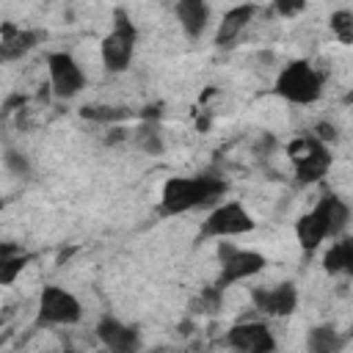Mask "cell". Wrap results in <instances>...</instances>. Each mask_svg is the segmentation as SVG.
I'll return each mask as SVG.
<instances>
[{
  "label": "cell",
  "mask_w": 353,
  "mask_h": 353,
  "mask_svg": "<svg viewBox=\"0 0 353 353\" xmlns=\"http://www.w3.org/2000/svg\"><path fill=\"white\" fill-rule=\"evenodd\" d=\"M350 221V210L339 196L325 193L306 215L298 218L295 223V237L301 248L314 251L325 237H339Z\"/></svg>",
  "instance_id": "1"
},
{
  "label": "cell",
  "mask_w": 353,
  "mask_h": 353,
  "mask_svg": "<svg viewBox=\"0 0 353 353\" xmlns=\"http://www.w3.org/2000/svg\"><path fill=\"white\" fill-rule=\"evenodd\" d=\"M226 185L218 176H171L163 185V196H160V210L165 215H182L199 207H207L212 201H218L223 196Z\"/></svg>",
  "instance_id": "2"
},
{
  "label": "cell",
  "mask_w": 353,
  "mask_h": 353,
  "mask_svg": "<svg viewBox=\"0 0 353 353\" xmlns=\"http://www.w3.org/2000/svg\"><path fill=\"white\" fill-rule=\"evenodd\" d=\"M320 91H323V77L306 61H292L276 77V94L292 105H309L320 97Z\"/></svg>",
  "instance_id": "3"
},
{
  "label": "cell",
  "mask_w": 353,
  "mask_h": 353,
  "mask_svg": "<svg viewBox=\"0 0 353 353\" xmlns=\"http://www.w3.org/2000/svg\"><path fill=\"white\" fill-rule=\"evenodd\" d=\"M287 152H290L295 176H298L301 182H317V179H323L325 171H328V165H331L328 146H325L323 141H317L314 135L295 138Z\"/></svg>",
  "instance_id": "4"
},
{
  "label": "cell",
  "mask_w": 353,
  "mask_h": 353,
  "mask_svg": "<svg viewBox=\"0 0 353 353\" xmlns=\"http://www.w3.org/2000/svg\"><path fill=\"white\" fill-rule=\"evenodd\" d=\"M218 262H221V276H218V290H226L229 284H237L243 279L256 276L268 262L259 251L251 248H237L232 243H221L218 245Z\"/></svg>",
  "instance_id": "5"
},
{
  "label": "cell",
  "mask_w": 353,
  "mask_h": 353,
  "mask_svg": "<svg viewBox=\"0 0 353 353\" xmlns=\"http://www.w3.org/2000/svg\"><path fill=\"white\" fill-rule=\"evenodd\" d=\"M135 39H138L135 25L119 11L113 30H110V33L102 39V44H99L102 63H105L108 72H124V69L130 66L132 52H135Z\"/></svg>",
  "instance_id": "6"
},
{
  "label": "cell",
  "mask_w": 353,
  "mask_h": 353,
  "mask_svg": "<svg viewBox=\"0 0 353 353\" xmlns=\"http://www.w3.org/2000/svg\"><path fill=\"white\" fill-rule=\"evenodd\" d=\"M83 317L80 301L63 287H44L39 295V325H74Z\"/></svg>",
  "instance_id": "7"
},
{
  "label": "cell",
  "mask_w": 353,
  "mask_h": 353,
  "mask_svg": "<svg viewBox=\"0 0 353 353\" xmlns=\"http://www.w3.org/2000/svg\"><path fill=\"white\" fill-rule=\"evenodd\" d=\"M254 229V218L248 215V210L240 201H223L218 204L204 226H201V237H234V234H245Z\"/></svg>",
  "instance_id": "8"
},
{
  "label": "cell",
  "mask_w": 353,
  "mask_h": 353,
  "mask_svg": "<svg viewBox=\"0 0 353 353\" xmlns=\"http://www.w3.org/2000/svg\"><path fill=\"white\" fill-rule=\"evenodd\" d=\"M47 72H50V85H52L55 97L69 99V97L80 94L85 85V74L69 52H52L47 58Z\"/></svg>",
  "instance_id": "9"
},
{
  "label": "cell",
  "mask_w": 353,
  "mask_h": 353,
  "mask_svg": "<svg viewBox=\"0 0 353 353\" xmlns=\"http://www.w3.org/2000/svg\"><path fill=\"white\" fill-rule=\"evenodd\" d=\"M229 347L237 353H273L276 339L265 323H237L226 334Z\"/></svg>",
  "instance_id": "10"
},
{
  "label": "cell",
  "mask_w": 353,
  "mask_h": 353,
  "mask_svg": "<svg viewBox=\"0 0 353 353\" xmlns=\"http://www.w3.org/2000/svg\"><path fill=\"white\" fill-rule=\"evenodd\" d=\"M251 301L254 306L268 314V317H284L290 312H295L298 306V290L295 284H276V287H256L251 292Z\"/></svg>",
  "instance_id": "11"
},
{
  "label": "cell",
  "mask_w": 353,
  "mask_h": 353,
  "mask_svg": "<svg viewBox=\"0 0 353 353\" xmlns=\"http://www.w3.org/2000/svg\"><path fill=\"white\" fill-rule=\"evenodd\" d=\"M97 334L102 339V345L110 350V353H138L141 347V336L132 325H124L119 323L116 317H105L99 325H97Z\"/></svg>",
  "instance_id": "12"
},
{
  "label": "cell",
  "mask_w": 353,
  "mask_h": 353,
  "mask_svg": "<svg viewBox=\"0 0 353 353\" xmlns=\"http://www.w3.org/2000/svg\"><path fill=\"white\" fill-rule=\"evenodd\" d=\"M41 33L39 30H25L17 25H3L0 33V61H17L25 52H30L39 44Z\"/></svg>",
  "instance_id": "13"
},
{
  "label": "cell",
  "mask_w": 353,
  "mask_h": 353,
  "mask_svg": "<svg viewBox=\"0 0 353 353\" xmlns=\"http://www.w3.org/2000/svg\"><path fill=\"white\" fill-rule=\"evenodd\" d=\"M176 17H179L182 30H185L190 39H196V36H201L204 28H207L210 8H207L204 3H199V0H182V3H176Z\"/></svg>",
  "instance_id": "14"
},
{
  "label": "cell",
  "mask_w": 353,
  "mask_h": 353,
  "mask_svg": "<svg viewBox=\"0 0 353 353\" xmlns=\"http://www.w3.org/2000/svg\"><path fill=\"white\" fill-rule=\"evenodd\" d=\"M254 6H234V8H229L226 14H223V19H221V28H218V44H223V47H229L240 33H243V28L248 25V19L254 17Z\"/></svg>",
  "instance_id": "15"
},
{
  "label": "cell",
  "mask_w": 353,
  "mask_h": 353,
  "mask_svg": "<svg viewBox=\"0 0 353 353\" xmlns=\"http://www.w3.org/2000/svg\"><path fill=\"white\" fill-rule=\"evenodd\" d=\"M342 347H345V336L334 325H317L309 331L306 339L309 353H342Z\"/></svg>",
  "instance_id": "16"
},
{
  "label": "cell",
  "mask_w": 353,
  "mask_h": 353,
  "mask_svg": "<svg viewBox=\"0 0 353 353\" xmlns=\"http://www.w3.org/2000/svg\"><path fill=\"white\" fill-rule=\"evenodd\" d=\"M323 265L328 273H347L353 268V243L350 240H336L323 256Z\"/></svg>",
  "instance_id": "17"
},
{
  "label": "cell",
  "mask_w": 353,
  "mask_h": 353,
  "mask_svg": "<svg viewBox=\"0 0 353 353\" xmlns=\"http://www.w3.org/2000/svg\"><path fill=\"white\" fill-rule=\"evenodd\" d=\"M25 265H28V256H22L11 248H0V287L14 284L17 276L25 270Z\"/></svg>",
  "instance_id": "18"
},
{
  "label": "cell",
  "mask_w": 353,
  "mask_h": 353,
  "mask_svg": "<svg viewBox=\"0 0 353 353\" xmlns=\"http://www.w3.org/2000/svg\"><path fill=\"white\" fill-rule=\"evenodd\" d=\"M331 30L336 33V39L342 44H347L353 39V14L350 11H336L331 14Z\"/></svg>",
  "instance_id": "19"
},
{
  "label": "cell",
  "mask_w": 353,
  "mask_h": 353,
  "mask_svg": "<svg viewBox=\"0 0 353 353\" xmlns=\"http://www.w3.org/2000/svg\"><path fill=\"white\" fill-rule=\"evenodd\" d=\"M138 146H143V149L152 152V154H160V152H163V141H160L157 127H143V130L138 132Z\"/></svg>",
  "instance_id": "20"
},
{
  "label": "cell",
  "mask_w": 353,
  "mask_h": 353,
  "mask_svg": "<svg viewBox=\"0 0 353 353\" xmlns=\"http://www.w3.org/2000/svg\"><path fill=\"white\" fill-rule=\"evenodd\" d=\"M83 116L94 119V121H116V119H124L127 110H121V108H83Z\"/></svg>",
  "instance_id": "21"
},
{
  "label": "cell",
  "mask_w": 353,
  "mask_h": 353,
  "mask_svg": "<svg viewBox=\"0 0 353 353\" xmlns=\"http://www.w3.org/2000/svg\"><path fill=\"white\" fill-rule=\"evenodd\" d=\"M6 160H8V165H11L17 174H25V171H28V163H25V157H22V154L8 152V157H6Z\"/></svg>",
  "instance_id": "22"
},
{
  "label": "cell",
  "mask_w": 353,
  "mask_h": 353,
  "mask_svg": "<svg viewBox=\"0 0 353 353\" xmlns=\"http://www.w3.org/2000/svg\"><path fill=\"white\" fill-rule=\"evenodd\" d=\"M301 8H303V3H279V11H281L284 17H290V14L301 11Z\"/></svg>",
  "instance_id": "23"
},
{
  "label": "cell",
  "mask_w": 353,
  "mask_h": 353,
  "mask_svg": "<svg viewBox=\"0 0 353 353\" xmlns=\"http://www.w3.org/2000/svg\"><path fill=\"white\" fill-rule=\"evenodd\" d=\"M66 353H74V350H66Z\"/></svg>",
  "instance_id": "24"
}]
</instances>
